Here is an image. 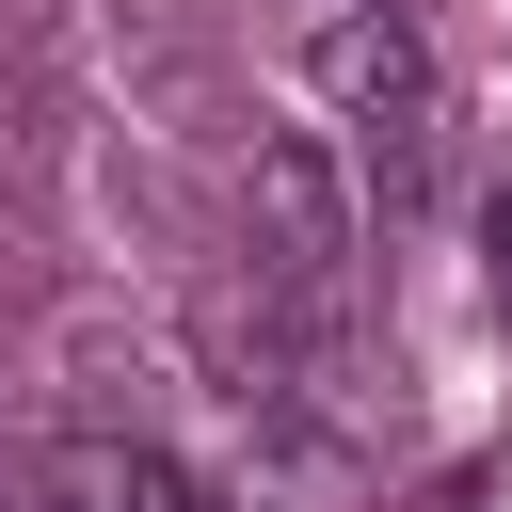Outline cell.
Here are the masks:
<instances>
[{"label": "cell", "instance_id": "obj_3", "mask_svg": "<svg viewBox=\"0 0 512 512\" xmlns=\"http://www.w3.org/2000/svg\"><path fill=\"white\" fill-rule=\"evenodd\" d=\"M16 496H32V512H208V496H192V464H176V432H96V416L32 432Z\"/></svg>", "mask_w": 512, "mask_h": 512}, {"label": "cell", "instance_id": "obj_4", "mask_svg": "<svg viewBox=\"0 0 512 512\" xmlns=\"http://www.w3.org/2000/svg\"><path fill=\"white\" fill-rule=\"evenodd\" d=\"M192 496H208V512H352V448H320V432H288V416H240V400H224V432H208Z\"/></svg>", "mask_w": 512, "mask_h": 512}, {"label": "cell", "instance_id": "obj_1", "mask_svg": "<svg viewBox=\"0 0 512 512\" xmlns=\"http://www.w3.org/2000/svg\"><path fill=\"white\" fill-rule=\"evenodd\" d=\"M240 240H256V272L304 320H352L368 304V192H352V160L320 128H256L240 144Z\"/></svg>", "mask_w": 512, "mask_h": 512}, {"label": "cell", "instance_id": "obj_5", "mask_svg": "<svg viewBox=\"0 0 512 512\" xmlns=\"http://www.w3.org/2000/svg\"><path fill=\"white\" fill-rule=\"evenodd\" d=\"M288 16H336V0H288Z\"/></svg>", "mask_w": 512, "mask_h": 512}, {"label": "cell", "instance_id": "obj_2", "mask_svg": "<svg viewBox=\"0 0 512 512\" xmlns=\"http://www.w3.org/2000/svg\"><path fill=\"white\" fill-rule=\"evenodd\" d=\"M304 96L352 112V144H384V128H448V64H432L416 0H336V16H304Z\"/></svg>", "mask_w": 512, "mask_h": 512}]
</instances>
